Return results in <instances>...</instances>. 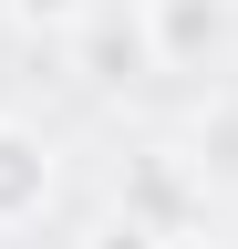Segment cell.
Instances as JSON below:
<instances>
[{
    "label": "cell",
    "instance_id": "obj_1",
    "mask_svg": "<svg viewBox=\"0 0 238 249\" xmlns=\"http://www.w3.org/2000/svg\"><path fill=\"white\" fill-rule=\"evenodd\" d=\"M145 31H156V73H207L238 31V0H145Z\"/></svg>",
    "mask_w": 238,
    "mask_h": 249
},
{
    "label": "cell",
    "instance_id": "obj_2",
    "mask_svg": "<svg viewBox=\"0 0 238 249\" xmlns=\"http://www.w3.org/2000/svg\"><path fill=\"white\" fill-rule=\"evenodd\" d=\"M52 187H63V156H52V135L0 114V239H11V229H32V218L52 208Z\"/></svg>",
    "mask_w": 238,
    "mask_h": 249
},
{
    "label": "cell",
    "instance_id": "obj_3",
    "mask_svg": "<svg viewBox=\"0 0 238 249\" xmlns=\"http://www.w3.org/2000/svg\"><path fill=\"white\" fill-rule=\"evenodd\" d=\"M73 42H83V73H94V83H135V73H156V31H145V0H135V11L94 0V11L73 21Z\"/></svg>",
    "mask_w": 238,
    "mask_h": 249
},
{
    "label": "cell",
    "instance_id": "obj_4",
    "mask_svg": "<svg viewBox=\"0 0 238 249\" xmlns=\"http://www.w3.org/2000/svg\"><path fill=\"white\" fill-rule=\"evenodd\" d=\"M197 156H176V145H145L135 156V166H125V208H145V218H156V229H176V239H187L197 229Z\"/></svg>",
    "mask_w": 238,
    "mask_h": 249
},
{
    "label": "cell",
    "instance_id": "obj_5",
    "mask_svg": "<svg viewBox=\"0 0 238 249\" xmlns=\"http://www.w3.org/2000/svg\"><path fill=\"white\" fill-rule=\"evenodd\" d=\"M83 249H176V229H156L145 208H125V197H114V208L94 218V239H83Z\"/></svg>",
    "mask_w": 238,
    "mask_h": 249
},
{
    "label": "cell",
    "instance_id": "obj_6",
    "mask_svg": "<svg viewBox=\"0 0 238 249\" xmlns=\"http://www.w3.org/2000/svg\"><path fill=\"white\" fill-rule=\"evenodd\" d=\"M83 11H94V0H11V21L21 31H63V42H73V21Z\"/></svg>",
    "mask_w": 238,
    "mask_h": 249
},
{
    "label": "cell",
    "instance_id": "obj_7",
    "mask_svg": "<svg viewBox=\"0 0 238 249\" xmlns=\"http://www.w3.org/2000/svg\"><path fill=\"white\" fill-rule=\"evenodd\" d=\"M176 249H197V239H176Z\"/></svg>",
    "mask_w": 238,
    "mask_h": 249
}]
</instances>
